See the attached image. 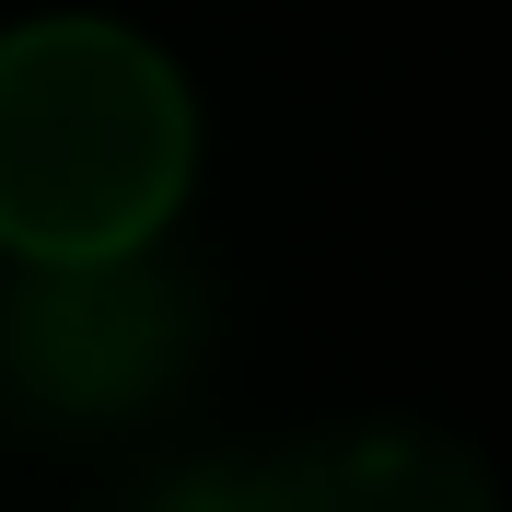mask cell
<instances>
[{
	"instance_id": "cell-2",
	"label": "cell",
	"mask_w": 512,
	"mask_h": 512,
	"mask_svg": "<svg viewBox=\"0 0 512 512\" xmlns=\"http://www.w3.org/2000/svg\"><path fill=\"white\" fill-rule=\"evenodd\" d=\"M198 361V291L152 245L0 280V408L35 431H128Z\"/></svg>"
},
{
	"instance_id": "cell-1",
	"label": "cell",
	"mask_w": 512,
	"mask_h": 512,
	"mask_svg": "<svg viewBox=\"0 0 512 512\" xmlns=\"http://www.w3.org/2000/svg\"><path fill=\"white\" fill-rule=\"evenodd\" d=\"M198 175V105L152 35L47 12L0 35V256H128L163 245Z\"/></svg>"
},
{
	"instance_id": "cell-3",
	"label": "cell",
	"mask_w": 512,
	"mask_h": 512,
	"mask_svg": "<svg viewBox=\"0 0 512 512\" xmlns=\"http://www.w3.org/2000/svg\"><path fill=\"white\" fill-rule=\"evenodd\" d=\"M152 512H501V501L478 454L443 431H315V443L187 466Z\"/></svg>"
}]
</instances>
